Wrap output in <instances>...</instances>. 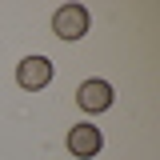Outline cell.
<instances>
[{"label": "cell", "mask_w": 160, "mask_h": 160, "mask_svg": "<svg viewBox=\"0 0 160 160\" xmlns=\"http://www.w3.org/2000/svg\"><path fill=\"white\" fill-rule=\"evenodd\" d=\"M16 80H20V88H44V84L52 80V64L44 56H28V60H20Z\"/></svg>", "instance_id": "7a4b0ae2"}, {"label": "cell", "mask_w": 160, "mask_h": 160, "mask_svg": "<svg viewBox=\"0 0 160 160\" xmlns=\"http://www.w3.org/2000/svg\"><path fill=\"white\" fill-rule=\"evenodd\" d=\"M100 144H104V136H100L92 124H76V128L68 132V152H72V156H96Z\"/></svg>", "instance_id": "277c9868"}, {"label": "cell", "mask_w": 160, "mask_h": 160, "mask_svg": "<svg viewBox=\"0 0 160 160\" xmlns=\"http://www.w3.org/2000/svg\"><path fill=\"white\" fill-rule=\"evenodd\" d=\"M76 100H80L84 112H104V108L112 104V88H108L104 80H84L80 92H76Z\"/></svg>", "instance_id": "3957f363"}, {"label": "cell", "mask_w": 160, "mask_h": 160, "mask_svg": "<svg viewBox=\"0 0 160 160\" xmlns=\"http://www.w3.org/2000/svg\"><path fill=\"white\" fill-rule=\"evenodd\" d=\"M52 28H56L60 40H80L88 32V8L84 4H64L56 16H52Z\"/></svg>", "instance_id": "6da1fadb"}]
</instances>
